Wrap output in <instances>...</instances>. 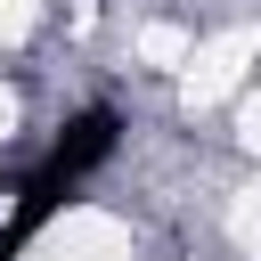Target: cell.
<instances>
[{
    "label": "cell",
    "mask_w": 261,
    "mask_h": 261,
    "mask_svg": "<svg viewBox=\"0 0 261 261\" xmlns=\"http://www.w3.org/2000/svg\"><path fill=\"white\" fill-rule=\"evenodd\" d=\"M114 139H122V114H114V106H90V114L65 122V139L49 147V163H57L65 179H90V171L114 155Z\"/></svg>",
    "instance_id": "obj_1"
}]
</instances>
